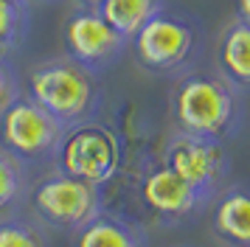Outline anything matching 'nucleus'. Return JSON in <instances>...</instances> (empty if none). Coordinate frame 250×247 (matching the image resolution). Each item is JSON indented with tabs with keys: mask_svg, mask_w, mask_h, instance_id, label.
I'll return each instance as SVG.
<instances>
[{
	"mask_svg": "<svg viewBox=\"0 0 250 247\" xmlns=\"http://www.w3.org/2000/svg\"><path fill=\"white\" fill-rule=\"evenodd\" d=\"M171 118L177 132L222 141L236 132L242 107L239 93L219 73L191 70L180 76L171 93Z\"/></svg>",
	"mask_w": 250,
	"mask_h": 247,
	"instance_id": "obj_1",
	"label": "nucleus"
},
{
	"mask_svg": "<svg viewBox=\"0 0 250 247\" xmlns=\"http://www.w3.org/2000/svg\"><path fill=\"white\" fill-rule=\"evenodd\" d=\"M135 62L155 76H186L203 56V25L180 9L163 6L129 40Z\"/></svg>",
	"mask_w": 250,
	"mask_h": 247,
	"instance_id": "obj_2",
	"label": "nucleus"
},
{
	"mask_svg": "<svg viewBox=\"0 0 250 247\" xmlns=\"http://www.w3.org/2000/svg\"><path fill=\"white\" fill-rule=\"evenodd\" d=\"M28 99L48 110L62 126L87 121L99 107V76L68 56L48 59L28 73Z\"/></svg>",
	"mask_w": 250,
	"mask_h": 247,
	"instance_id": "obj_3",
	"label": "nucleus"
},
{
	"mask_svg": "<svg viewBox=\"0 0 250 247\" xmlns=\"http://www.w3.org/2000/svg\"><path fill=\"white\" fill-rule=\"evenodd\" d=\"M54 155L62 174L93 185H104L118 171L121 149H118V138L107 126L87 118L73 126H65Z\"/></svg>",
	"mask_w": 250,
	"mask_h": 247,
	"instance_id": "obj_4",
	"label": "nucleus"
},
{
	"mask_svg": "<svg viewBox=\"0 0 250 247\" xmlns=\"http://www.w3.org/2000/svg\"><path fill=\"white\" fill-rule=\"evenodd\" d=\"M62 42L68 59L99 76L121 59L129 40H124L93 6H79L62 25Z\"/></svg>",
	"mask_w": 250,
	"mask_h": 247,
	"instance_id": "obj_5",
	"label": "nucleus"
},
{
	"mask_svg": "<svg viewBox=\"0 0 250 247\" xmlns=\"http://www.w3.org/2000/svg\"><path fill=\"white\" fill-rule=\"evenodd\" d=\"M65 126L28 96L14 99L0 112V144L17 160H40L54 155Z\"/></svg>",
	"mask_w": 250,
	"mask_h": 247,
	"instance_id": "obj_6",
	"label": "nucleus"
},
{
	"mask_svg": "<svg viewBox=\"0 0 250 247\" xmlns=\"http://www.w3.org/2000/svg\"><path fill=\"white\" fill-rule=\"evenodd\" d=\"M31 205L48 225L79 230L82 225H87L93 216L102 213V194H99V185L57 171L34 185Z\"/></svg>",
	"mask_w": 250,
	"mask_h": 247,
	"instance_id": "obj_7",
	"label": "nucleus"
},
{
	"mask_svg": "<svg viewBox=\"0 0 250 247\" xmlns=\"http://www.w3.org/2000/svg\"><path fill=\"white\" fill-rule=\"evenodd\" d=\"M163 166H169L208 202L228 174V155L222 141L177 132L163 149Z\"/></svg>",
	"mask_w": 250,
	"mask_h": 247,
	"instance_id": "obj_8",
	"label": "nucleus"
},
{
	"mask_svg": "<svg viewBox=\"0 0 250 247\" xmlns=\"http://www.w3.org/2000/svg\"><path fill=\"white\" fill-rule=\"evenodd\" d=\"M141 200L155 216L166 219V222H177V219L191 216L205 202L186 180L177 177L163 163L146 171V177L141 180Z\"/></svg>",
	"mask_w": 250,
	"mask_h": 247,
	"instance_id": "obj_9",
	"label": "nucleus"
},
{
	"mask_svg": "<svg viewBox=\"0 0 250 247\" xmlns=\"http://www.w3.org/2000/svg\"><path fill=\"white\" fill-rule=\"evenodd\" d=\"M214 233L230 247H250V185H230L214 202Z\"/></svg>",
	"mask_w": 250,
	"mask_h": 247,
	"instance_id": "obj_10",
	"label": "nucleus"
},
{
	"mask_svg": "<svg viewBox=\"0 0 250 247\" xmlns=\"http://www.w3.org/2000/svg\"><path fill=\"white\" fill-rule=\"evenodd\" d=\"M216 70L236 90L250 87V22H228L216 40Z\"/></svg>",
	"mask_w": 250,
	"mask_h": 247,
	"instance_id": "obj_11",
	"label": "nucleus"
},
{
	"mask_svg": "<svg viewBox=\"0 0 250 247\" xmlns=\"http://www.w3.org/2000/svg\"><path fill=\"white\" fill-rule=\"evenodd\" d=\"M76 247H146V239L135 225L110 213H99L79 227Z\"/></svg>",
	"mask_w": 250,
	"mask_h": 247,
	"instance_id": "obj_12",
	"label": "nucleus"
},
{
	"mask_svg": "<svg viewBox=\"0 0 250 247\" xmlns=\"http://www.w3.org/2000/svg\"><path fill=\"white\" fill-rule=\"evenodd\" d=\"M163 6H166L163 0H99V3H96V11H99L124 40H132L138 34V28H141L158 9H163Z\"/></svg>",
	"mask_w": 250,
	"mask_h": 247,
	"instance_id": "obj_13",
	"label": "nucleus"
},
{
	"mask_svg": "<svg viewBox=\"0 0 250 247\" xmlns=\"http://www.w3.org/2000/svg\"><path fill=\"white\" fill-rule=\"evenodd\" d=\"M31 28V14L28 3H14V0H0V45L9 51H17Z\"/></svg>",
	"mask_w": 250,
	"mask_h": 247,
	"instance_id": "obj_14",
	"label": "nucleus"
},
{
	"mask_svg": "<svg viewBox=\"0 0 250 247\" xmlns=\"http://www.w3.org/2000/svg\"><path fill=\"white\" fill-rule=\"evenodd\" d=\"M23 188V168L20 160L12 157L6 149H0V211H6Z\"/></svg>",
	"mask_w": 250,
	"mask_h": 247,
	"instance_id": "obj_15",
	"label": "nucleus"
},
{
	"mask_svg": "<svg viewBox=\"0 0 250 247\" xmlns=\"http://www.w3.org/2000/svg\"><path fill=\"white\" fill-rule=\"evenodd\" d=\"M0 247H45V236L34 225L6 219L0 222Z\"/></svg>",
	"mask_w": 250,
	"mask_h": 247,
	"instance_id": "obj_16",
	"label": "nucleus"
},
{
	"mask_svg": "<svg viewBox=\"0 0 250 247\" xmlns=\"http://www.w3.org/2000/svg\"><path fill=\"white\" fill-rule=\"evenodd\" d=\"M14 99H20V79L14 73V67L6 62H0V112L6 110Z\"/></svg>",
	"mask_w": 250,
	"mask_h": 247,
	"instance_id": "obj_17",
	"label": "nucleus"
},
{
	"mask_svg": "<svg viewBox=\"0 0 250 247\" xmlns=\"http://www.w3.org/2000/svg\"><path fill=\"white\" fill-rule=\"evenodd\" d=\"M236 20L250 22V0H236Z\"/></svg>",
	"mask_w": 250,
	"mask_h": 247,
	"instance_id": "obj_18",
	"label": "nucleus"
},
{
	"mask_svg": "<svg viewBox=\"0 0 250 247\" xmlns=\"http://www.w3.org/2000/svg\"><path fill=\"white\" fill-rule=\"evenodd\" d=\"M12 54H14V51H9L6 45H0V62H6V59H9Z\"/></svg>",
	"mask_w": 250,
	"mask_h": 247,
	"instance_id": "obj_19",
	"label": "nucleus"
},
{
	"mask_svg": "<svg viewBox=\"0 0 250 247\" xmlns=\"http://www.w3.org/2000/svg\"><path fill=\"white\" fill-rule=\"evenodd\" d=\"M82 6H93V9H96V3H99V0H79Z\"/></svg>",
	"mask_w": 250,
	"mask_h": 247,
	"instance_id": "obj_20",
	"label": "nucleus"
},
{
	"mask_svg": "<svg viewBox=\"0 0 250 247\" xmlns=\"http://www.w3.org/2000/svg\"><path fill=\"white\" fill-rule=\"evenodd\" d=\"M14 3H28V0H14Z\"/></svg>",
	"mask_w": 250,
	"mask_h": 247,
	"instance_id": "obj_21",
	"label": "nucleus"
}]
</instances>
